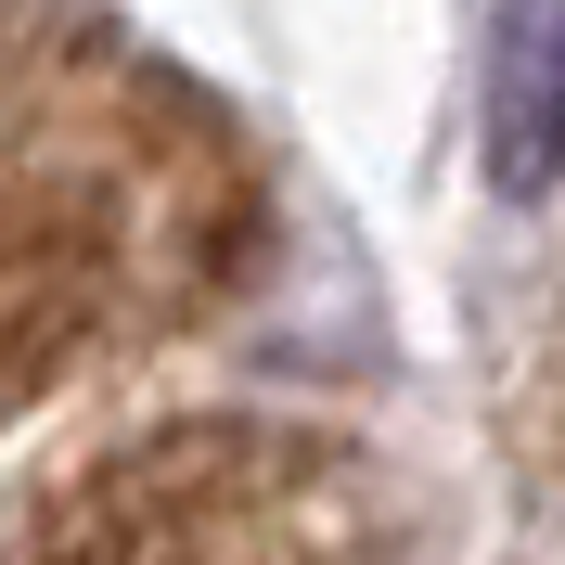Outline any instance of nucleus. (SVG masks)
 I'll list each match as a JSON object with an SVG mask.
<instances>
[{"instance_id": "1", "label": "nucleus", "mask_w": 565, "mask_h": 565, "mask_svg": "<svg viewBox=\"0 0 565 565\" xmlns=\"http://www.w3.org/2000/svg\"><path fill=\"white\" fill-rule=\"evenodd\" d=\"M270 257V168L104 0H0V437L206 334Z\"/></svg>"}, {"instance_id": "2", "label": "nucleus", "mask_w": 565, "mask_h": 565, "mask_svg": "<svg viewBox=\"0 0 565 565\" xmlns=\"http://www.w3.org/2000/svg\"><path fill=\"white\" fill-rule=\"evenodd\" d=\"M0 565H424L360 437L232 398L116 412L0 489Z\"/></svg>"}, {"instance_id": "3", "label": "nucleus", "mask_w": 565, "mask_h": 565, "mask_svg": "<svg viewBox=\"0 0 565 565\" xmlns=\"http://www.w3.org/2000/svg\"><path fill=\"white\" fill-rule=\"evenodd\" d=\"M489 180L514 206H540L565 180V0L489 13Z\"/></svg>"}, {"instance_id": "4", "label": "nucleus", "mask_w": 565, "mask_h": 565, "mask_svg": "<svg viewBox=\"0 0 565 565\" xmlns=\"http://www.w3.org/2000/svg\"><path fill=\"white\" fill-rule=\"evenodd\" d=\"M553 424H565V321H553Z\"/></svg>"}]
</instances>
